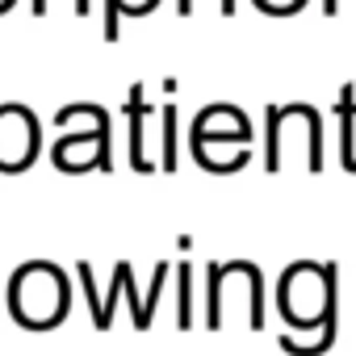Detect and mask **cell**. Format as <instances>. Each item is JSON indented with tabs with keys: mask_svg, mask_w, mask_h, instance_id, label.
<instances>
[{
	"mask_svg": "<svg viewBox=\"0 0 356 356\" xmlns=\"http://www.w3.org/2000/svg\"><path fill=\"white\" fill-rule=\"evenodd\" d=\"M38 155V122L22 105L0 109V172H22Z\"/></svg>",
	"mask_w": 356,
	"mask_h": 356,
	"instance_id": "cell-4",
	"label": "cell"
},
{
	"mask_svg": "<svg viewBox=\"0 0 356 356\" xmlns=\"http://www.w3.org/2000/svg\"><path fill=\"white\" fill-rule=\"evenodd\" d=\"M277 306L289 327L323 331L335 318V273L327 264H289L277 285Z\"/></svg>",
	"mask_w": 356,
	"mask_h": 356,
	"instance_id": "cell-2",
	"label": "cell"
},
{
	"mask_svg": "<svg viewBox=\"0 0 356 356\" xmlns=\"http://www.w3.org/2000/svg\"><path fill=\"white\" fill-rule=\"evenodd\" d=\"M248 143H252V130H248V118L231 105H214L197 118L193 126V155L214 172V159H218V147H231L235 155H248Z\"/></svg>",
	"mask_w": 356,
	"mask_h": 356,
	"instance_id": "cell-3",
	"label": "cell"
},
{
	"mask_svg": "<svg viewBox=\"0 0 356 356\" xmlns=\"http://www.w3.org/2000/svg\"><path fill=\"white\" fill-rule=\"evenodd\" d=\"M72 285L67 273L51 260H30L9 281V314L30 331H51L67 318Z\"/></svg>",
	"mask_w": 356,
	"mask_h": 356,
	"instance_id": "cell-1",
	"label": "cell"
}]
</instances>
